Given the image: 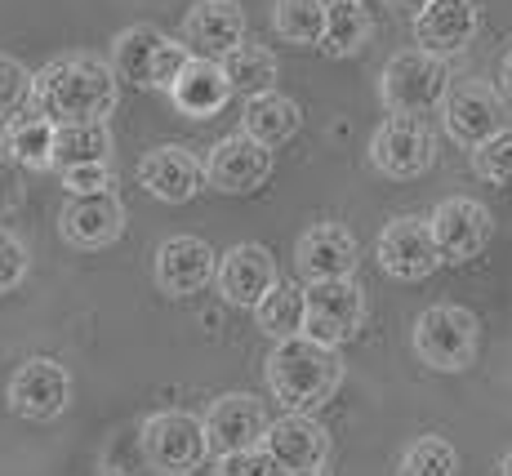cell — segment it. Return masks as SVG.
Listing matches in <instances>:
<instances>
[{
	"label": "cell",
	"mask_w": 512,
	"mask_h": 476,
	"mask_svg": "<svg viewBox=\"0 0 512 476\" xmlns=\"http://www.w3.org/2000/svg\"><path fill=\"white\" fill-rule=\"evenodd\" d=\"M263 374H268V388L285 410L317 414L339 392L343 361H339V347L312 339V334H290V339L272 343Z\"/></svg>",
	"instance_id": "6da1fadb"
},
{
	"label": "cell",
	"mask_w": 512,
	"mask_h": 476,
	"mask_svg": "<svg viewBox=\"0 0 512 476\" xmlns=\"http://www.w3.org/2000/svg\"><path fill=\"white\" fill-rule=\"evenodd\" d=\"M32 103L54 121H107L121 103V76L103 58H58L36 72Z\"/></svg>",
	"instance_id": "7a4b0ae2"
},
{
	"label": "cell",
	"mask_w": 512,
	"mask_h": 476,
	"mask_svg": "<svg viewBox=\"0 0 512 476\" xmlns=\"http://www.w3.org/2000/svg\"><path fill=\"white\" fill-rule=\"evenodd\" d=\"M446 89H450V63L419 45L392 54L379 72V103L388 107V116L432 112V107L446 103Z\"/></svg>",
	"instance_id": "3957f363"
},
{
	"label": "cell",
	"mask_w": 512,
	"mask_h": 476,
	"mask_svg": "<svg viewBox=\"0 0 512 476\" xmlns=\"http://www.w3.org/2000/svg\"><path fill=\"white\" fill-rule=\"evenodd\" d=\"M187 58H192V49L183 41H170L165 32H156L147 23L125 27L112 41V72L121 81H130L134 89H161V94H170V85L179 81Z\"/></svg>",
	"instance_id": "277c9868"
},
{
	"label": "cell",
	"mask_w": 512,
	"mask_h": 476,
	"mask_svg": "<svg viewBox=\"0 0 512 476\" xmlns=\"http://www.w3.org/2000/svg\"><path fill=\"white\" fill-rule=\"evenodd\" d=\"M477 316L459 303H437L428 312L415 316V330H410V343H415V356L428 370L437 374H459L477 361Z\"/></svg>",
	"instance_id": "5b68a950"
},
{
	"label": "cell",
	"mask_w": 512,
	"mask_h": 476,
	"mask_svg": "<svg viewBox=\"0 0 512 476\" xmlns=\"http://www.w3.org/2000/svg\"><path fill=\"white\" fill-rule=\"evenodd\" d=\"M139 450H143V459L152 463L156 472L187 476V472H196L205 459H210V432H205V419H196V414L161 410V414H147L143 419Z\"/></svg>",
	"instance_id": "8992f818"
},
{
	"label": "cell",
	"mask_w": 512,
	"mask_h": 476,
	"mask_svg": "<svg viewBox=\"0 0 512 476\" xmlns=\"http://www.w3.org/2000/svg\"><path fill=\"white\" fill-rule=\"evenodd\" d=\"M437 161V134L423 125V116H388L379 130L370 134V165L383 178H419Z\"/></svg>",
	"instance_id": "52a82bcc"
},
{
	"label": "cell",
	"mask_w": 512,
	"mask_h": 476,
	"mask_svg": "<svg viewBox=\"0 0 512 476\" xmlns=\"http://www.w3.org/2000/svg\"><path fill=\"white\" fill-rule=\"evenodd\" d=\"M308 285V321L303 334L339 347L357 339L361 321H366V290L352 276H330V281H303Z\"/></svg>",
	"instance_id": "ba28073f"
},
{
	"label": "cell",
	"mask_w": 512,
	"mask_h": 476,
	"mask_svg": "<svg viewBox=\"0 0 512 476\" xmlns=\"http://www.w3.org/2000/svg\"><path fill=\"white\" fill-rule=\"evenodd\" d=\"M5 401L18 419L49 423L72 405V374H67L63 361H54V356H27V361L9 374Z\"/></svg>",
	"instance_id": "9c48e42d"
},
{
	"label": "cell",
	"mask_w": 512,
	"mask_h": 476,
	"mask_svg": "<svg viewBox=\"0 0 512 476\" xmlns=\"http://www.w3.org/2000/svg\"><path fill=\"white\" fill-rule=\"evenodd\" d=\"M441 125L459 147H481L490 134L508 125V107L495 85L486 81H450L446 103H441Z\"/></svg>",
	"instance_id": "30bf717a"
},
{
	"label": "cell",
	"mask_w": 512,
	"mask_h": 476,
	"mask_svg": "<svg viewBox=\"0 0 512 476\" xmlns=\"http://www.w3.org/2000/svg\"><path fill=\"white\" fill-rule=\"evenodd\" d=\"M374 259L392 276V281H423L441 267V250L437 236H432V223L419 214H401L392 218L388 227L374 241Z\"/></svg>",
	"instance_id": "8fae6325"
},
{
	"label": "cell",
	"mask_w": 512,
	"mask_h": 476,
	"mask_svg": "<svg viewBox=\"0 0 512 476\" xmlns=\"http://www.w3.org/2000/svg\"><path fill=\"white\" fill-rule=\"evenodd\" d=\"M272 165H277L272 147L254 143V138L241 130V134L219 138V143L210 147V156H205V183L219 196H250L272 178Z\"/></svg>",
	"instance_id": "7c38bea8"
},
{
	"label": "cell",
	"mask_w": 512,
	"mask_h": 476,
	"mask_svg": "<svg viewBox=\"0 0 512 476\" xmlns=\"http://www.w3.org/2000/svg\"><path fill=\"white\" fill-rule=\"evenodd\" d=\"M428 223H432V236H437L441 263H455V267L481 259V250L495 236V214L481 201H472V196H446L428 214Z\"/></svg>",
	"instance_id": "4fadbf2b"
},
{
	"label": "cell",
	"mask_w": 512,
	"mask_h": 476,
	"mask_svg": "<svg viewBox=\"0 0 512 476\" xmlns=\"http://www.w3.org/2000/svg\"><path fill=\"white\" fill-rule=\"evenodd\" d=\"M156 290L170 299H192L219 276V254L201 236H170L156 245Z\"/></svg>",
	"instance_id": "5bb4252c"
},
{
	"label": "cell",
	"mask_w": 512,
	"mask_h": 476,
	"mask_svg": "<svg viewBox=\"0 0 512 476\" xmlns=\"http://www.w3.org/2000/svg\"><path fill=\"white\" fill-rule=\"evenodd\" d=\"M205 432H210V454H241V450H259L268 436V410L259 396L250 392H223L219 401L205 414Z\"/></svg>",
	"instance_id": "9a60e30c"
},
{
	"label": "cell",
	"mask_w": 512,
	"mask_h": 476,
	"mask_svg": "<svg viewBox=\"0 0 512 476\" xmlns=\"http://www.w3.org/2000/svg\"><path fill=\"white\" fill-rule=\"evenodd\" d=\"M58 236L76 250H107L125 236V205L116 192H94V196H72L58 210Z\"/></svg>",
	"instance_id": "2e32d148"
},
{
	"label": "cell",
	"mask_w": 512,
	"mask_h": 476,
	"mask_svg": "<svg viewBox=\"0 0 512 476\" xmlns=\"http://www.w3.org/2000/svg\"><path fill=\"white\" fill-rule=\"evenodd\" d=\"M277 259H272L268 245L259 241H236L228 254H219V276H214V285H219L223 303L232 307H250L263 299V294L277 285Z\"/></svg>",
	"instance_id": "e0dca14e"
},
{
	"label": "cell",
	"mask_w": 512,
	"mask_h": 476,
	"mask_svg": "<svg viewBox=\"0 0 512 476\" xmlns=\"http://www.w3.org/2000/svg\"><path fill=\"white\" fill-rule=\"evenodd\" d=\"M245 9L241 0H196L183 14V45L201 58H228L245 41Z\"/></svg>",
	"instance_id": "ac0fdd59"
},
{
	"label": "cell",
	"mask_w": 512,
	"mask_h": 476,
	"mask_svg": "<svg viewBox=\"0 0 512 476\" xmlns=\"http://www.w3.org/2000/svg\"><path fill=\"white\" fill-rule=\"evenodd\" d=\"M410 23H415V45L419 49L441 54V58H455L477 41L481 9H477V0H428V9L415 14Z\"/></svg>",
	"instance_id": "d6986e66"
},
{
	"label": "cell",
	"mask_w": 512,
	"mask_h": 476,
	"mask_svg": "<svg viewBox=\"0 0 512 476\" xmlns=\"http://www.w3.org/2000/svg\"><path fill=\"white\" fill-rule=\"evenodd\" d=\"M263 450L277 459L281 472H321L330 459V432L321 428L312 414L285 410V419L268 423Z\"/></svg>",
	"instance_id": "ffe728a7"
},
{
	"label": "cell",
	"mask_w": 512,
	"mask_h": 476,
	"mask_svg": "<svg viewBox=\"0 0 512 476\" xmlns=\"http://www.w3.org/2000/svg\"><path fill=\"white\" fill-rule=\"evenodd\" d=\"M139 187L152 196V201L183 205L205 187V165L179 143L152 147V152L139 161Z\"/></svg>",
	"instance_id": "44dd1931"
},
{
	"label": "cell",
	"mask_w": 512,
	"mask_h": 476,
	"mask_svg": "<svg viewBox=\"0 0 512 476\" xmlns=\"http://www.w3.org/2000/svg\"><path fill=\"white\" fill-rule=\"evenodd\" d=\"M361 259V245L348 227L339 223H317L299 236L294 245V267L303 281H330V276H352Z\"/></svg>",
	"instance_id": "7402d4cb"
},
{
	"label": "cell",
	"mask_w": 512,
	"mask_h": 476,
	"mask_svg": "<svg viewBox=\"0 0 512 476\" xmlns=\"http://www.w3.org/2000/svg\"><path fill=\"white\" fill-rule=\"evenodd\" d=\"M232 81L228 72H223V63H214V58H201L192 54L187 58V67L179 72V81L170 85V103L174 112L187 116V121H210V116H219L223 107L232 103Z\"/></svg>",
	"instance_id": "603a6c76"
},
{
	"label": "cell",
	"mask_w": 512,
	"mask_h": 476,
	"mask_svg": "<svg viewBox=\"0 0 512 476\" xmlns=\"http://www.w3.org/2000/svg\"><path fill=\"white\" fill-rule=\"evenodd\" d=\"M241 130L263 147H285L294 134L303 130V107L294 98H285L281 89H268V94H254L245 98V112H241Z\"/></svg>",
	"instance_id": "cb8c5ba5"
},
{
	"label": "cell",
	"mask_w": 512,
	"mask_h": 476,
	"mask_svg": "<svg viewBox=\"0 0 512 476\" xmlns=\"http://www.w3.org/2000/svg\"><path fill=\"white\" fill-rule=\"evenodd\" d=\"M0 134H5V156H14L23 170H54V134H58L54 116L23 112Z\"/></svg>",
	"instance_id": "d4e9b609"
},
{
	"label": "cell",
	"mask_w": 512,
	"mask_h": 476,
	"mask_svg": "<svg viewBox=\"0 0 512 476\" xmlns=\"http://www.w3.org/2000/svg\"><path fill=\"white\" fill-rule=\"evenodd\" d=\"M254 321H259V330L268 334L272 343L290 339V334H303V321H308V285L277 281L254 303Z\"/></svg>",
	"instance_id": "484cf974"
},
{
	"label": "cell",
	"mask_w": 512,
	"mask_h": 476,
	"mask_svg": "<svg viewBox=\"0 0 512 476\" xmlns=\"http://www.w3.org/2000/svg\"><path fill=\"white\" fill-rule=\"evenodd\" d=\"M370 9L361 0H330L326 5V36H321V54L352 58L370 45Z\"/></svg>",
	"instance_id": "4316f807"
},
{
	"label": "cell",
	"mask_w": 512,
	"mask_h": 476,
	"mask_svg": "<svg viewBox=\"0 0 512 476\" xmlns=\"http://www.w3.org/2000/svg\"><path fill=\"white\" fill-rule=\"evenodd\" d=\"M219 63H223V72H228V81H232L236 94L254 98V94H268V89H277L281 63H277V54H272L268 45L241 41L228 58H219Z\"/></svg>",
	"instance_id": "83f0119b"
},
{
	"label": "cell",
	"mask_w": 512,
	"mask_h": 476,
	"mask_svg": "<svg viewBox=\"0 0 512 476\" xmlns=\"http://www.w3.org/2000/svg\"><path fill=\"white\" fill-rule=\"evenodd\" d=\"M107 152H112L107 121H58V134H54V165L58 170L107 161Z\"/></svg>",
	"instance_id": "f1b7e54d"
},
{
	"label": "cell",
	"mask_w": 512,
	"mask_h": 476,
	"mask_svg": "<svg viewBox=\"0 0 512 476\" xmlns=\"http://www.w3.org/2000/svg\"><path fill=\"white\" fill-rule=\"evenodd\" d=\"M326 5L330 0H277L272 5V27L285 45L299 49H321V36H326Z\"/></svg>",
	"instance_id": "f546056e"
},
{
	"label": "cell",
	"mask_w": 512,
	"mask_h": 476,
	"mask_svg": "<svg viewBox=\"0 0 512 476\" xmlns=\"http://www.w3.org/2000/svg\"><path fill=\"white\" fill-rule=\"evenodd\" d=\"M459 454L446 436H419L397 463V476H455Z\"/></svg>",
	"instance_id": "4dcf8cb0"
},
{
	"label": "cell",
	"mask_w": 512,
	"mask_h": 476,
	"mask_svg": "<svg viewBox=\"0 0 512 476\" xmlns=\"http://www.w3.org/2000/svg\"><path fill=\"white\" fill-rule=\"evenodd\" d=\"M32 89H36V76L27 72L18 58L0 54V130L27 112V103H32Z\"/></svg>",
	"instance_id": "1f68e13d"
},
{
	"label": "cell",
	"mask_w": 512,
	"mask_h": 476,
	"mask_svg": "<svg viewBox=\"0 0 512 476\" xmlns=\"http://www.w3.org/2000/svg\"><path fill=\"white\" fill-rule=\"evenodd\" d=\"M472 174L486 178V183L512 187V125L490 134L481 147H472Z\"/></svg>",
	"instance_id": "d6a6232c"
},
{
	"label": "cell",
	"mask_w": 512,
	"mask_h": 476,
	"mask_svg": "<svg viewBox=\"0 0 512 476\" xmlns=\"http://www.w3.org/2000/svg\"><path fill=\"white\" fill-rule=\"evenodd\" d=\"M32 272V250L23 236H14L9 227H0V294H14Z\"/></svg>",
	"instance_id": "836d02e7"
},
{
	"label": "cell",
	"mask_w": 512,
	"mask_h": 476,
	"mask_svg": "<svg viewBox=\"0 0 512 476\" xmlns=\"http://www.w3.org/2000/svg\"><path fill=\"white\" fill-rule=\"evenodd\" d=\"M63 174V187L67 196H94V192H112L116 178H112V165L107 161H94V165H67Z\"/></svg>",
	"instance_id": "e575fe53"
},
{
	"label": "cell",
	"mask_w": 512,
	"mask_h": 476,
	"mask_svg": "<svg viewBox=\"0 0 512 476\" xmlns=\"http://www.w3.org/2000/svg\"><path fill=\"white\" fill-rule=\"evenodd\" d=\"M214 476H281V468H277V459L259 445V450L223 454V459L214 463Z\"/></svg>",
	"instance_id": "d590c367"
},
{
	"label": "cell",
	"mask_w": 512,
	"mask_h": 476,
	"mask_svg": "<svg viewBox=\"0 0 512 476\" xmlns=\"http://www.w3.org/2000/svg\"><path fill=\"white\" fill-rule=\"evenodd\" d=\"M23 165L14 156H0V214H14L23 205Z\"/></svg>",
	"instance_id": "8d00e7d4"
},
{
	"label": "cell",
	"mask_w": 512,
	"mask_h": 476,
	"mask_svg": "<svg viewBox=\"0 0 512 476\" xmlns=\"http://www.w3.org/2000/svg\"><path fill=\"white\" fill-rule=\"evenodd\" d=\"M388 9H397V14H406V18H415V14H423L428 9V0H383Z\"/></svg>",
	"instance_id": "74e56055"
},
{
	"label": "cell",
	"mask_w": 512,
	"mask_h": 476,
	"mask_svg": "<svg viewBox=\"0 0 512 476\" xmlns=\"http://www.w3.org/2000/svg\"><path fill=\"white\" fill-rule=\"evenodd\" d=\"M499 81H504V89L512 94V49H508V58H504V72H499Z\"/></svg>",
	"instance_id": "f35d334b"
},
{
	"label": "cell",
	"mask_w": 512,
	"mask_h": 476,
	"mask_svg": "<svg viewBox=\"0 0 512 476\" xmlns=\"http://www.w3.org/2000/svg\"><path fill=\"white\" fill-rule=\"evenodd\" d=\"M499 476H512V450L504 454V463H499Z\"/></svg>",
	"instance_id": "ab89813d"
},
{
	"label": "cell",
	"mask_w": 512,
	"mask_h": 476,
	"mask_svg": "<svg viewBox=\"0 0 512 476\" xmlns=\"http://www.w3.org/2000/svg\"><path fill=\"white\" fill-rule=\"evenodd\" d=\"M98 476H130V472H121V468H107V472H98Z\"/></svg>",
	"instance_id": "60d3db41"
},
{
	"label": "cell",
	"mask_w": 512,
	"mask_h": 476,
	"mask_svg": "<svg viewBox=\"0 0 512 476\" xmlns=\"http://www.w3.org/2000/svg\"><path fill=\"white\" fill-rule=\"evenodd\" d=\"M281 476H321V472H281Z\"/></svg>",
	"instance_id": "b9f144b4"
},
{
	"label": "cell",
	"mask_w": 512,
	"mask_h": 476,
	"mask_svg": "<svg viewBox=\"0 0 512 476\" xmlns=\"http://www.w3.org/2000/svg\"><path fill=\"white\" fill-rule=\"evenodd\" d=\"M361 5H366V0H361Z\"/></svg>",
	"instance_id": "7bdbcfd3"
}]
</instances>
